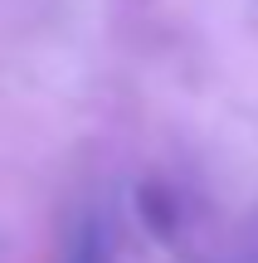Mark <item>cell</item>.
Segmentation results:
<instances>
[{"label":"cell","instance_id":"1","mask_svg":"<svg viewBox=\"0 0 258 263\" xmlns=\"http://www.w3.org/2000/svg\"><path fill=\"white\" fill-rule=\"evenodd\" d=\"M58 263H112V239H107V224L103 219H83L78 234L68 239L64 258Z\"/></svg>","mask_w":258,"mask_h":263}]
</instances>
